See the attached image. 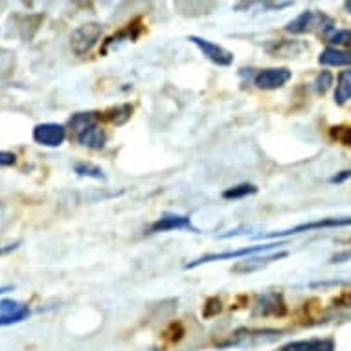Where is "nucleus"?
<instances>
[{"mask_svg": "<svg viewBox=\"0 0 351 351\" xmlns=\"http://www.w3.org/2000/svg\"><path fill=\"white\" fill-rule=\"evenodd\" d=\"M188 40L201 50L204 58L210 59L212 63L219 64V66H230L234 63V53L228 52L226 48L219 47V45H215L212 40L202 39V37H197V35H190Z\"/></svg>", "mask_w": 351, "mask_h": 351, "instance_id": "obj_7", "label": "nucleus"}, {"mask_svg": "<svg viewBox=\"0 0 351 351\" xmlns=\"http://www.w3.org/2000/svg\"><path fill=\"white\" fill-rule=\"evenodd\" d=\"M351 99V70H342L337 77L335 88V104L344 105Z\"/></svg>", "mask_w": 351, "mask_h": 351, "instance_id": "obj_16", "label": "nucleus"}, {"mask_svg": "<svg viewBox=\"0 0 351 351\" xmlns=\"http://www.w3.org/2000/svg\"><path fill=\"white\" fill-rule=\"evenodd\" d=\"M342 226H351V217L318 219V221H309V223H302V225L291 226L287 230L269 232V234H263V236L259 237H261V239H282V237L296 236V234H304V232L324 230V228H342Z\"/></svg>", "mask_w": 351, "mask_h": 351, "instance_id": "obj_3", "label": "nucleus"}, {"mask_svg": "<svg viewBox=\"0 0 351 351\" xmlns=\"http://www.w3.org/2000/svg\"><path fill=\"white\" fill-rule=\"evenodd\" d=\"M350 177H351V171H340V175L331 177V182H342V180L350 179Z\"/></svg>", "mask_w": 351, "mask_h": 351, "instance_id": "obj_27", "label": "nucleus"}, {"mask_svg": "<svg viewBox=\"0 0 351 351\" xmlns=\"http://www.w3.org/2000/svg\"><path fill=\"white\" fill-rule=\"evenodd\" d=\"M101 34H104V28L98 23L83 24L77 29H74V34L70 37V48H72V52L75 56H80V58L81 56H86V53L96 47V43L99 40Z\"/></svg>", "mask_w": 351, "mask_h": 351, "instance_id": "obj_4", "label": "nucleus"}, {"mask_svg": "<svg viewBox=\"0 0 351 351\" xmlns=\"http://www.w3.org/2000/svg\"><path fill=\"white\" fill-rule=\"evenodd\" d=\"M98 121V112H75L69 121L75 142L88 149H104L107 144V133Z\"/></svg>", "mask_w": 351, "mask_h": 351, "instance_id": "obj_1", "label": "nucleus"}, {"mask_svg": "<svg viewBox=\"0 0 351 351\" xmlns=\"http://www.w3.org/2000/svg\"><path fill=\"white\" fill-rule=\"evenodd\" d=\"M344 8H346V10H348V12L351 13V0H348V2H346V4H344Z\"/></svg>", "mask_w": 351, "mask_h": 351, "instance_id": "obj_29", "label": "nucleus"}, {"mask_svg": "<svg viewBox=\"0 0 351 351\" xmlns=\"http://www.w3.org/2000/svg\"><path fill=\"white\" fill-rule=\"evenodd\" d=\"M19 245H21V243L17 241V243H12V245H6V247H0V256H6V254L13 252V250H15Z\"/></svg>", "mask_w": 351, "mask_h": 351, "instance_id": "obj_26", "label": "nucleus"}, {"mask_svg": "<svg viewBox=\"0 0 351 351\" xmlns=\"http://www.w3.org/2000/svg\"><path fill=\"white\" fill-rule=\"evenodd\" d=\"M283 335L282 329H237L230 335V339L221 342V348L226 346H254L261 342H272Z\"/></svg>", "mask_w": 351, "mask_h": 351, "instance_id": "obj_5", "label": "nucleus"}, {"mask_svg": "<svg viewBox=\"0 0 351 351\" xmlns=\"http://www.w3.org/2000/svg\"><path fill=\"white\" fill-rule=\"evenodd\" d=\"M329 134H331V138L337 140L339 144L342 145H351V127L346 125H335L329 129Z\"/></svg>", "mask_w": 351, "mask_h": 351, "instance_id": "obj_20", "label": "nucleus"}, {"mask_svg": "<svg viewBox=\"0 0 351 351\" xmlns=\"http://www.w3.org/2000/svg\"><path fill=\"white\" fill-rule=\"evenodd\" d=\"M17 162V155L15 153H10V151H0V167L15 166Z\"/></svg>", "mask_w": 351, "mask_h": 351, "instance_id": "obj_24", "label": "nucleus"}, {"mask_svg": "<svg viewBox=\"0 0 351 351\" xmlns=\"http://www.w3.org/2000/svg\"><path fill=\"white\" fill-rule=\"evenodd\" d=\"M318 63L324 66H351V50L328 47L318 56Z\"/></svg>", "mask_w": 351, "mask_h": 351, "instance_id": "obj_14", "label": "nucleus"}, {"mask_svg": "<svg viewBox=\"0 0 351 351\" xmlns=\"http://www.w3.org/2000/svg\"><path fill=\"white\" fill-rule=\"evenodd\" d=\"M289 252H285V250H282V252H276V254H271V256H259V258H247V259H241L239 263H237L232 271L234 272H241V274H245V272H252V271H258V269H263L265 265H269V263H272V261H278V259H283L287 258Z\"/></svg>", "mask_w": 351, "mask_h": 351, "instance_id": "obj_12", "label": "nucleus"}, {"mask_svg": "<svg viewBox=\"0 0 351 351\" xmlns=\"http://www.w3.org/2000/svg\"><path fill=\"white\" fill-rule=\"evenodd\" d=\"M74 171L80 175V177H86V179H96L104 180L105 173L104 169L96 164H88V162H77L74 166Z\"/></svg>", "mask_w": 351, "mask_h": 351, "instance_id": "obj_18", "label": "nucleus"}, {"mask_svg": "<svg viewBox=\"0 0 351 351\" xmlns=\"http://www.w3.org/2000/svg\"><path fill=\"white\" fill-rule=\"evenodd\" d=\"M107 116V120L110 123H114V125H123L131 116H133V107L129 104H123V105H118V107H112L105 112Z\"/></svg>", "mask_w": 351, "mask_h": 351, "instance_id": "obj_17", "label": "nucleus"}, {"mask_svg": "<svg viewBox=\"0 0 351 351\" xmlns=\"http://www.w3.org/2000/svg\"><path fill=\"white\" fill-rule=\"evenodd\" d=\"M333 85V74L328 70H322L315 80V88L318 94H326L329 90V86Z\"/></svg>", "mask_w": 351, "mask_h": 351, "instance_id": "obj_22", "label": "nucleus"}, {"mask_svg": "<svg viewBox=\"0 0 351 351\" xmlns=\"http://www.w3.org/2000/svg\"><path fill=\"white\" fill-rule=\"evenodd\" d=\"M34 140L39 145L59 147L66 140V129L61 123H39L34 129Z\"/></svg>", "mask_w": 351, "mask_h": 351, "instance_id": "obj_9", "label": "nucleus"}, {"mask_svg": "<svg viewBox=\"0 0 351 351\" xmlns=\"http://www.w3.org/2000/svg\"><path fill=\"white\" fill-rule=\"evenodd\" d=\"M10 291H13V285H4V287H0V294L10 293Z\"/></svg>", "mask_w": 351, "mask_h": 351, "instance_id": "obj_28", "label": "nucleus"}, {"mask_svg": "<svg viewBox=\"0 0 351 351\" xmlns=\"http://www.w3.org/2000/svg\"><path fill=\"white\" fill-rule=\"evenodd\" d=\"M171 230H190L193 234H201L190 217L186 215H175V213H166L160 219H156L155 223L149 226V234H160V232Z\"/></svg>", "mask_w": 351, "mask_h": 351, "instance_id": "obj_8", "label": "nucleus"}, {"mask_svg": "<svg viewBox=\"0 0 351 351\" xmlns=\"http://www.w3.org/2000/svg\"><path fill=\"white\" fill-rule=\"evenodd\" d=\"M351 259V250H346V252L335 254L331 258V263H344V261H350Z\"/></svg>", "mask_w": 351, "mask_h": 351, "instance_id": "obj_25", "label": "nucleus"}, {"mask_svg": "<svg viewBox=\"0 0 351 351\" xmlns=\"http://www.w3.org/2000/svg\"><path fill=\"white\" fill-rule=\"evenodd\" d=\"M328 43L337 45V47H348L351 48V29H337L328 35Z\"/></svg>", "mask_w": 351, "mask_h": 351, "instance_id": "obj_21", "label": "nucleus"}, {"mask_svg": "<svg viewBox=\"0 0 351 351\" xmlns=\"http://www.w3.org/2000/svg\"><path fill=\"white\" fill-rule=\"evenodd\" d=\"M293 77V72L289 69H265L256 74L254 77V85L261 88V90H276L282 88L285 83H289Z\"/></svg>", "mask_w": 351, "mask_h": 351, "instance_id": "obj_10", "label": "nucleus"}, {"mask_svg": "<svg viewBox=\"0 0 351 351\" xmlns=\"http://www.w3.org/2000/svg\"><path fill=\"white\" fill-rule=\"evenodd\" d=\"M285 313H287V305L280 293H263L254 300V317H283Z\"/></svg>", "mask_w": 351, "mask_h": 351, "instance_id": "obj_6", "label": "nucleus"}, {"mask_svg": "<svg viewBox=\"0 0 351 351\" xmlns=\"http://www.w3.org/2000/svg\"><path fill=\"white\" fill-rule=\"evenodd\" d=\"M29 317V307L17 300H0V328L13 326Z\"/></svg>", "mask_w": 351, "mask_h": 351, "instance_id": "obj_11", "label": "nucleus"}, {"mask_svg": "<svg viewBox=\"0 0 351 351\" xmlns=\"http://www.w3.org/2000/svg\"><path fill=\"white\" fill-rule=\"evenodd\" d=\"M221 309H223V302H221V298H217V296L208 298L206 304H204V307H202V317L204 318L215 317V315H219V313H221Z\"/></svg>", "mask_w": 351, "mask_h": 351, "instance_id": "obj_23", "label": "nucleus"}, {"mask_svg": "<svg viewBox=\"0 0 351 351\" xmlns=\"http://www.w3.org/2000/svg\"><path fill=\"white\" fill-rule=\"evenodd\" d=\"M285 243H267V245H252V247H243L236 248V250H225V252H213V254H204L201 258L193 259L190 263H186V271L190 269H197L199 265H204V263H212V261H223V259H243L250 258V256H256V254L269 252V250H274V248L282 247Z\"/></svg>", "mask_w": 351, "mask_h": 351, "instance_id": "obj_2", "label": "nucleus"}, {"mask_svg": "<svg viewBox=\"0 0 351 351\" xmlns=\"http://www.w3.org/2000/svg\"><path fill=\"white\" fill-rule=\"evenodd\" d=\"M254 193H258V188H256L254 184H248V182H245V184L228 188V190L223 193V197H225V199H228V201H237V199H245V197L254 195Z\"/></svg>", "mask_w": 351, "mask_h": 351, "instance_id": "obj_19", "label": "nucleus"}, {"mask_svg": "<svg viewBox=\"0 0 351 351\" xmlns=\"http://www.w3.org/2000/svg\"><path fill=\"white\" fill-rule=\"evenodd\" d=\"M282 351H335L333 339L294 340L282 348Z\"/></svg>", "mask_w": 351, "mask_h": 351, "instance_id": "obj_13", "label": "nucleus"}, {"mask_svg": "<svg viewBox=\"0 0 351 351\" xmlns=\"http://www.w3.org/2000/svg\"><path fill=\"white\" fill-rule=\"evenodd\" d=\"M320 17H322L320 13H315L313 10H305L304 13H300L298 17L285 26V32L294 35L305 34V32H309L317 24V21H320Z\"/></svg>", "mask_w": 351, "mask_h": 351, "instance_id": "obj_15", "label": "nucleus"}]
</instances>
